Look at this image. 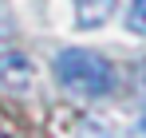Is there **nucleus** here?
I'll return each mask as SVG.
<instances>
[{"mask_svg":"<svg viewBox=\"0 0 146 138\" xmlns=\"http://www.w3.org/2000/svg\"><path fill=\"white\" fill-rule=\"evenodd\" d=\"M55 79L79 99H103L115 87L111 63L95 51H87V47H63L55 55Z\"/></svg>","mask_w":146,"mask_h":138,"instance_id":"f257e3e1","label":"nucleus"},{"mask_svg":"<svg viewBox=\"0 0 146 138\" xmlns=\"http://www.w3.org/2000/svg\"><path fill=\"white\" fill-rule=\"evenodd\" d=\"M36 79V67L24 51H0V83L8 91H28Z\"/></svg>","mask_w":146,"mask_h":138,"instance_id":"f03ea898","label":"nucleus"},{"mask_svg":"<svg viewBox=\"0 0 146 138\" xmlns=\"http://www.w3.org/2000/svg\"><path fill=\"white\" fill-rule=\"evenodd\" d=\"M115 8H119V0H75V24L91 32V28L111 20Z\"/></svg>","mask_w":146,"mask_h":138,"instance_id":"7ed1b4c3","label":"nucleus"},{"mask_svg":"<svg viewBox=\"0 0 146 138\" xmlns=\"http://www.w3.org/2000/svg\"><path fill=\"white\" fill-rule=\"evenodd\" d=\"M126 28L134 36H146V0H130V12H126Z\"/></svg>","mask_w":146,"mask_h":138,"instance_id":"20e7f679","label":"nucleus"},{"mask_svg":"<svg viewBox=\"0 0 146 138\" xmlns=\"http://www.w3.org/2000/svg\"><path fill=\"white\" fill-rule=\"evenodd\" d=\"M12 36V12H8V4L0 0V40H8Z\"/></svg>","mask_w":146,"mask_h":138,"instance_id":"39448f33","label":"nucleus"},{"mask_svg":"<svg viewBox=\"0 0 146 138\" xmlns=\"http://www.w3.org/2000/svg\"><path fill=\"white\" fill-rule=\"evenodd\" d=\"M134 138H146V111H142V118H138V126H134Z\"/></svg>","mask_w":146,"mask_h":138,"instance_id":"423d86ee","label":"nucleus"},{"mask_svg":"<svg viewBox=\"0 0 146 138\" xmlns=\"http://www.w3.org/2000/svg\"><path fill=\"white\" fill-rule=\"evenodd\" d=\"M0 138H4V134H0Z\"/></svg>","mask_w":146,"mask_h":138,"instance_id":"0eeeda50","label":"nucleus"}]
</instances>
